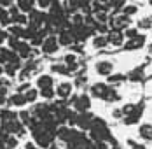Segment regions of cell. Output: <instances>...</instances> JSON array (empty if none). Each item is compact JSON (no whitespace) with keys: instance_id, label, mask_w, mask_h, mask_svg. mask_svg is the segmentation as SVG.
Wrapping results in <instances>:
<instances>
[{"instance_id":"obj_1","label":"cell","mask_w":152,"mask_h":149,"mask_svg":"<svg viewBox=\"0 0 152 149\" xmlns=\"http://www.w3.org/2000/svg\"><path fill=\"white\" fill-rule=\"evenodd\" d=\"M89 137L94 142H107L110 139V130H108L107 123H103L100 118H94L93 126L89 128Z\"/></svg>"},{"instance_id":"obj_2","label":"cell","mask_w":152,"mask_h":149,"mask_svg":"<svg viewBox=\"0 0 152 149\" xmlns=\"http://www.w3.org/2000/svg\"><path fill=\"white\" fill-rule=\"evenodd\" d=\"M60 41H58V35H54V33H49L46 39H44V42L40 44V51L47 55V56H51V55H56L58 51H60Z\"/></svg>"},{"instance_id":"obj_3","label":"cell","mask_w":152,"mask_h":149,"mask_svg":"<svg viewBox=\"0 0 152 149\" xmlns=\"http://www.w3.org/2000/svg\"><path fill=\"white\" fill-rule=\"evenodd\" d=\"M128 27H131V16L124 14L122 11L119 13H115V14L110 18V28H115V30H124L128 28Z\"/></svg>"},{"instance_id":"obj_4","label":"cell","mask_w":152,"mask_h":149,"mask_svg":"<svg viewBox=\"0 0 152 149\" xmlns=\"http://www.w3.org/2000/svg\"><path fill=\"white\" fill-rule=\"evenodd\" d=\"M72 105H74L75 112H88L91 109V95H88V93L77 95L75 98L72 100Z\"/></svg>"},{"instance_id":"obj_5","label":"cell","mask_w":152,"mask_h":149,"mask_svg":"<svg viewBox=\"0 0 152 149\" xmlns=\"http://www.w3.org/2000/svg\"><path fill=\"white\" fill-rule=\"evenodd\" d=\"M12 51H16L23 60H30L31 56H33V53H35V51H33V46H31L28 41H25V39H19Z\"/></svg>"},{"instance_id":"obj_6","label":"cell","mask_w":152,"mask_h":149,"mask_svg":"<svg viewBox=\"0 0 152 149\" xmlns=\"http://www.w3.org/2000/svg\"><path fill=\"white\" fill-rule=\"evenodd\" d=\"M147 42V39H145V35H135V37H131V39H126V42L122 46V49L124 51H138V49H142L143 46Z\"/></svg>"},{"instance_id":"obj_7","label":"cell","mask_w":152,"mask_h":149,"mask_svg":"<svg viewBox=\"0 0 152 149\" xmlns=\"http://www.w3.org/2000/svg\"><path fill=\"white\" fill-rule=\"evenodd\" d=\"M54 89H56V97H58L60 100H66V98H70L72 93H74V84H72L70 81H60Z\"/></svg>"},{"instance_id":"obj_8","label":"cell","mask_w":152,"mask_h":149,"mask_svg":"<svg viewBox=\"0 0 152 149\" xmlns=\"http://www.w3.org/2000/svg\"><path fill=\"white\" fill-rule=\"evenodd\" d=\"M107 39H108V44L114 46V47H121L124 46V41H126V35L122 30H115V28H110L107 32Z\"/></svg>"},{"instance_id":"obj_9","label":"cell","mask_w":152,"mask_h":149,"mask_svg":"<svg viewBox=\"0 0 152 149\" xmlns=\"http://www.w3.org/2000/svg\"><path fill=\"white\" fill-rule=\"evenodd\" d=\"M94 72L102 77H108L110 74H114V63L110 60H100L94 63Z\"/></svg>"},{"instance_id":"obj_10","label":"cell","mask_w":152,"mask_h":149,"mask_svg":"<svg viewBox=\"0 0 152 149\" xmlns=\"http://www.w3.org/2000/svg\"><path fill=\"white\" fill-rule=\"evenodd\" d=\"M58 41H60V44L63 46V47H70L72 44H75V35H74V32H72V28L68 27V28H61L60 32H58Z\"/></svg>"},{"instance_id":"obj_11","label":"cell","mask_w":152,"mask_h":149,"mask_svg":"<svg viewBox=\"0 0 152 149\" xmlns=\"http://www.w3.org/2000/svg\"><path fill=\"white\" fill-rule=\"evenodd\" d=\"M93 114L88 111V112H77V126L80 128V130H89L93 126Z\"/></svg>"},{"instance_id":"obj_12","label":"cell","mask_w":152,"mask_h":149,"mask_svg":"<svg viewBox=\"0 0 152 149\" xmlns=\"http://www.w3.org/2000/svg\"><path fill=\"white\" fill-rule=\"evenodd\" d=\"M110 88V84L108 83H94L91 88H89V93H91L93 98H100V100H103L107 95V91Z\"/></svg>"},{"instance_id":"obj_13","label":"cell","mask_w":152,"mask_h":149,"mask_svg":"<svg viewBox=\"0 0 152 149\" xmlns=\"http://www.w3.org/2000/svg\"><path fill=\"white\" fill-rule=\"evenodd\" d=\"M75 134H77V130L70 128V126H58V130H56V139L61 140V142H65V144H68V142L74 139Z\"/></svg>"},{"instance_id":"obj_14","label":"cell","mask_w":152,"mask_h":149,"mask_svg":"<svg viewBox=\"0 0 152 149\" xmlns=\"http://www.w3.org/2000/svg\"><path fill=\"white\" fill-rule=\"evenodd\" d=\"M7 104H9V107H18V109H23V107L28 104V102H26V98H25V95H23V93L16 91V93H12V95L7 98Z\"/></svg>"},{"instance_id":"obj_15","label":"cell","mask_w":152,"mask_h":149,"mask_svg":"<svg viewBox=\"0 0 152 149\" xmlns=\"http://www.w3.org/2000/svg\"><path fill=\"white\" fill-rule=\"evenodd\" d=\"M142 114H143V107L142 105H135V109L128 114V116H124V125H135V123H138L140 121V118H142Z\"/></svg>"},{"instance_id":"obj_16","label":"cell","mask_w":152,"mask_h":149,"mask_svg":"<svg viewBox=\"0 0 152 149\" xmlns=\"http://www.w3.org/2000/svg\"><path fill=\"white\" fill-rule=\"evenodd\" d=\"M14 5L25 14L31 13L37 7V0H14Z\"/></svg>"},{"instance_id":"obj_17","label":"cell","mask_w":152,"mask_h":149,"mask_svg":"<svg viewBox=\"0 0 152 149\" xmlns=\"http://www.w3.org/2000/svg\"><path fill=\"white\" fill-rule=\"evenodd\" d=\"M35 86L39 89L42 88H51V86H54V77L51 74H40L37 77V81H35Z\"/></svg>"},{"instance_id":"obj_18","label":"cell","mask_w":152,"mask_h":149,"mask_svg":"<svg viewBox=\"0 0 152 149\" xmlns=\"http://www.w3.org/2000/svg\"><path fill=\"white\" fill-rule=\"evenodd\" d=\"M138 137L145 142H152V125L151 123H142L138 128Z\"/></svg>"},{"instance_id":"obj_19","label":"cell","mask_w":152,"mask_h":149,"mask_svg":"<svg viewBox=\"0 0 152 149\" xmlns=\"http://www.w3.org/2000/svg\"><path fill=\"white\" fill-rule=\"evenodd\" d=\"M91 46L94 49H105L108 44V39H107V33H96L91 39Z\"/></svg>"},{"instance_id":"obj_20","label":"cell","mask_w":152,"mask_h":149,"mask_svg":"<svg viewBox=\"0 0 152 149\" xmlns=\"http://www.w3.org/2000/svg\"><path fill=\"white\" fill-rule=\"evenodd\" d=\"M0 25L4 28H7L9 25H12V18H11V13H9V7L0 5Z\"/></svg>"},{"instance_id":"obj_21","label":"cell","mask_w":152,"mask_h":149,"mask_svg":"<svg viewBox=\"0 0 152 149\" xmlns=\"http://www.w3.org/2000/svg\"><path fill=\"white\" fill-rule=\"evenodd\" d=\"M51 72H53V74H60V75H70L72 74V70H70V67H68L66 63H54V65L51 67Z\"/></svg>"},{"instance_id":"obj_22","label":"cell","mask_w":152,"mask_h":149,"mask_svg":"<svg viewBox=\"0 0 152 149\" xmlns=\"http://www.w3.org/2000/svg\"><path fill=\"white\" fill-rule=\"evenodd\" d=\"M23 95H25V98H26V102H28V104H35V102H37V98L40 97V91H37V86H35V88L30 86V88L26 89Z\"/></svg>"},{"instance_id":"obj_23","label":"cell","mask_w":152,"mask_h":149,"mask_svg":"<svg viewBox=\"0 0 152 149\" xmlns=\"http://www.w3.org/2000/svg\"><path fill=\"white\" fill-rule=\"evenodd\" d=\"M126 81V75L124 74H110L107 77V83L110 84V86H117V84H121Z\"/></svg>"},{"instance_id":"obj_24","label":"cell","mask_w":152,"mask_h":149,"mask_svg":"<svg viewBox=\"0 0 152 149\" xmlns=\"http://www.w3.org/2000/svg\"><path fill=\"white\" fill-rule=\"evenodd\" d=\"M137 27L140 30H151L152 28V14L149 16H143L142 19H138V23H137Z\"/></svg>"},{"instance_id":"obj_25","label":"cell","mask_w":152,"mask_h":149,"mask_svg":"<svg viewBox=\"0 0 152 149\" xmlns=\"http://www.w3.org/2000/svg\"><path fill=\"white\" fill-rule=\"evenodd\" d=\"M39 91H40V97H42L44 100H53V98L56 97L54 86H51V88H42V89H39Z\"/></svg>"},{"instance_id":"obj_26","label":"cell","mask_w":152,"mask_h":149,"mask_svg":"<svg viewBox=\"0 0 152 149\" xmlns=\"http://www.w3.org/2000/svg\"><path fill=\"white\" fill-rule=\"evenodd\" d=\"M121 11L124 13V14H128V16H131V18H133L135 14H138V5H137V4H126Z\"/></svg>"},{"instance_id":"obj_27","label":"cell","mask_w":152,"mask_h":149,"mask_svg":"<svg viewBox=\"0 0 152 149\" xmlns=\"http://www.w3.org/2000/svg\"><path fill=\"white\" fill-rule=\"evenodd\" d=\"M7 98H9V89L4 84V86H0V105L7 104Z\"/></svg>"},{"instance_id":"obj_28","label":"cell","mask_w":152,"mask_h":149,"mask_svg":"<svg viewBox=\"0 0 152 149\" xmlns=\"http://www.w3.org/2000/svg\"><path fill=\"white\" fill-rule=\"evenodd\" d=\"M124 35H126V39H131V37H135V35H138V27H128V28L124 30Z\"/></svg>"},{"instance_id":"obj_29","label":"cell","mask_w":152,"mask_h":149,"mask_svg":"<svg viewBox=\"0 0 152 149\" xmlns=\"http://www.w3.org/2000/svg\"><path fill=\"white\" fill-rule=\"evenodd\" d=\"M51 4H53V0H37V7L42 11H47L51 7Z\"/></svg>"},{"instance_id":"obj_30","label":"cell","mask_w":152,"mask_h":149,"mask_svg":"<svg viewBox=\"0 0 152 149\" xmlns=\"http://www.w3.org/2000/svg\"><path fill=\"white\" fill-rule=\"evenodd\" d=\"M25 149H39V146H37V142H35V140H30V142H26V144H25Z\"/></svg>"},{"instance_id":"obj_31","label":"cell","mask_w":152,"mask_h":149,"mask_svg":"<svg viewBox=\"0 0 152 149\" xmlns=\"http://www.w3.org/2000/svg\"><path fill=\"white\" fill-rule=\"evenodd\" d=\"M131 149H147L143 144H131Z\"/></svg>"},{"instance_id":"obj_32","label":"cell","mask_w":152,"mask_h":149,"mask_svg":"<svg viewBox=\"0 0 152 149\" xmlns=\"http://www.w3.org/2000/svg\"><path fill=\"white\" fill-rule=\"evenodd\" d=\"M2 74H4V65L0 63V77H2Z\"/></svg>"},{"instance_id":"obj_33","label":"cell","mask_w":152,"mask_h":149,"mask_svg":"<svg viewBox=\"0 0 152 149\" xmlns=\"http://www.w3.org/2000/svg\"><path fill=\"white\" fill-rule=\"evenodd\" d=\"M145 2H147V5H149V7H152V0H145Z\"/></svg>"}]
</instances>
